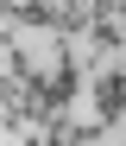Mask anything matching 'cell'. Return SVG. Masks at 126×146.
Masks as SVG:
<instances>
[{
	"label": "cell",
	"mask_w": 126,
	"mask_h": 146,
	"mask_svg": "<svg viewBox=\"0 0 126 146\" xmlns=\"http://www.w3.org/2000/svg\"><path fill=\"white\" fill-rule=\"evenodd\" d=\"M88 102H95V114L107 121V127H120V121H126V64L101 70V76L88 83Z\"/></svg>",
	"instance_id": "cell-1"
},
{
	"label": "cell",
	"mask_w": 126,
	"mask_h": 146,
	"mask_svg": "<svg viewBox=\"0 0 126 146\" xmlns=\"http://www.w3.org/2000/svg\"><path fill=\"white\" fill-rule=\"evenodd\" d=\"M57 19H63V7H38V0H25V7H7V32H13V26H50V32H57Z\"/></svg>",
	"instance_id": "cell-2"
},
{
	"label": "cell",
	"mask_w": 126,
	"mask_h": 146,
	"mask_svg": "<svg viewBox=\"0 0 126 146\" xmlns=\"http://www.w3.org/2000/svg\"><path fill=\"white\" fill-rule=\"evenodd\" d=\"M114 26H120V38H126V7H114Z\"/></svg>",
	"instance_id": "cell-3"
},
{
	"label": "cell",
	"mask_w": 126,
	"mask_h": 146,
	"mask_svg": "<svg viewBox=\"0 0 126 146\" xmlns=\"http://www.w3.org/2000/svg\"><path fill=\"white\" fill-rule=\"evenodd\" d=\"M120 146H126V140H120Z\"/></svg>",
	"instance_id": "cell-4"
}]
</instances>
